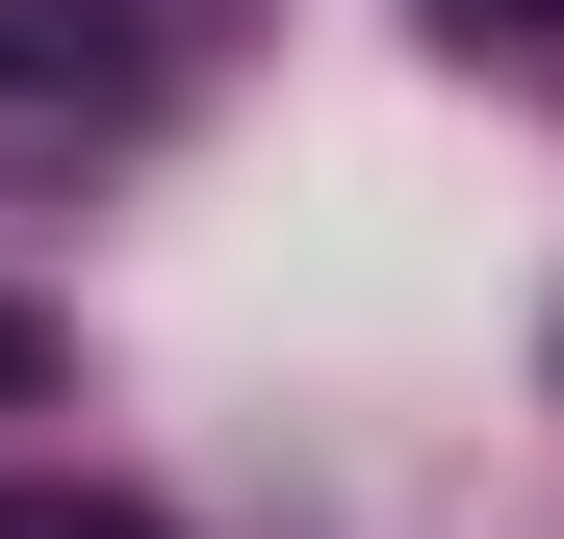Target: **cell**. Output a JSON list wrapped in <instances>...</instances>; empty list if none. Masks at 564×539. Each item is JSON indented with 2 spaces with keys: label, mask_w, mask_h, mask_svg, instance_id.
<instances>
[{
  "label": "cell",
  "mask_w": 564,
  "mask_h": 539,
  "mask_svg": "<svg viewBox=\"0 0 564 539\" xmlns=\"http://www.w3.org/2000/svg\"><path fill=\"white\" fill-rule=\"evenodd\" d=\"M0 539H180V514H129V488H0Z\"/></svg>",
  "instance_id": "obj_1"
},
{
  "label": "cell",
  "mask_w": 564,
  "mask_h": 539,
  "mask_svg": "<svg viewBox=\"0 0 564 539\" xmlns=\"http://www.w3.org/2000/svg\"><path fill=\"white\" fill-rule=\"evenodd\" d=\"M436 26H488V52H539V26H564V0H436Z\"/></svg>",
  "instance_id": "obj_2"
},
{
  "label": "cell",
  "mask_w": 564,
  "mask_h": 539,
  "mask_svg": "<svg viewBox=\"0 0 564 539\" xmlns=\"http://www.w3.org/2000/svg\"><path fill=\"white\" fill-rule=\"evenodd\" d=\"M26 386H52V334H26V309H0V411H26Z\"/></svg>",
  "instance_id": "obj_3"
}]
</instances>
